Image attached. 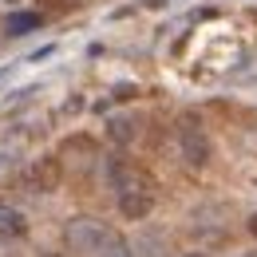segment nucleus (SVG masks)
<instances>
[{"label": "nucleus", "mask_w": 257, "mask_h": 257, "mask_svg": "<svg viewBox=\"0 0 257 257\" xmlns=\"http://www.w3.org/2000/svg\"><path fill=\"white\" fill-rule=\"evenodd\" d=\"M107 182H111L115 198H119V194H155L151 174H147L143 166H135L131 159H123V155H115V159L107 162Z\"/></svg>", "instance_id": "nucleus-1"}, {"label": "nucleus", "mask_w": 257, "mask_h": 257, "mask_svg": "<svg viewBox=\"0 0 257 257\" xmlns=\"http://www.w3.org/2000/svg\"><path fill=\"white\" fill-rule=\"evenodd\" d=\"M178 151H182L186 166H194V170H202L210 162V135L198 123V115H182L178 119Z\"/></svg>", "instance_id": "nucleus-2"}, {"label": "nucleus", "mask_w": 257, "mask_h": 257, "mask_svg": "<svg viewBox=\"0 0 257 257\" xmlns=\"http://www.w3.org/2000/svg\"><path fill=\"white\" fill-rule=\"evenodd\" d=\"M107 225L95 222V218H71V222L64 225V241H67V249L71 253H99V245L107 241Z\"/></svg>", "instance_id": "nucleus-3"}, {"label": "nucleus", "mask_w": 257, "mask_h": 257, "mask_svg": "<svg viewBox=\"0 0 257 257\" xmlns=\"http://www.w3.org/2000/svg\"><path fill=\"white\" fill-rule=\"evenodd\" d=\"M60 178H64L60 159H36V162L24 166L20 186H24L28 194H52V190H60Z\"/></svg>", "instance_id": "nucleus-4"}, {"label": "nucleus", "mask_w": 257, "mask_h": 257, "mask_svg": "<svg viewBox=\"0 0 257 257\" xmlns=\"http://www.w3.org/2000/svg\"><path fill=\"white\" fill-rule=\"evenodd\" d=\"M115 202H119V214H123L127 222H143V218L155 210V194H119Z\"/></svg>", "instance_id": "nucleus-5"}, {"label": "nucleus", "mask_w": 257, "mask_h": 257, "mask_svg": "<svg viewBox=\"0 0 257 257\" xmlns=\"http://www.w3.org/2000/svg\"><path fill=\"white\" fill-rule=\"evenodd\" d=\"M107 139L115 143V147H127L139 139V123L131 119V115H115V119H107Z\"/></svg>", "instance_id": "nucleus-6"}, {"label": "nucleus", "mask_w": 257, "mask_h": 257, "mask_svg": "<svg viewBox=\"0 0 257 257\" xmlns=\"http://www.w3.org/2000/svg\"><path fill=\"white\" fill-rule=\"evenodd\" d=\"M40 24H44V16H40V12H8L4 32H8V36H28V32H36Z\"/></svg>", "instance_id": "nucleus-7"}, {"label": "nucleus", "mask_w": 257, "mask_h": 257, "mask_svg": "<svg viewBox=\"0 0 257 257\" xmlns=\"http://www.w3.org/2000/svg\"><path fill=\"white\" fill-rule=\"evenodd\" d=\"M28 229L24 222V214L16 210V206H8V202H0V237H20Z\"/></svg>", "instance_id": "nucleus-8"}, {"label": "nucleus", "mask_w": 257, "mask_h": 257, "mask_svg": "<svg viewBox=\"0 0 257 257\" xmlns=\"http://www.w3.org/2000/svg\"><path fill=\"white\" fill-rule=\"evenodd\" d=\"M95 257H135V249H131V241H123L119 233H107V241L99 245Z\"/></svg>", "instance_id": "nucleus-9"}, {"label": "nucleus", "mask_w": 257, "mask_h": 257, "mask_svg": "<svg viewBox=\"0 0 257 257\" xmlns=\"http://www.w3.org/2000/svg\"><path fill=\"white\" fill-rule=\"evenodd\" d=\"M135 95H139L135 83H119V87H115V99H135Z\"/></svg>", "instance_id": "nucleus-10"}, {"label": "nucleus", "mask_w": 257, "mask_h": 257, "mask_svg": "<svg viewBox=\"0 0 257 257\" xmlns=\"http://www.w3.org/2000/svg\"><path fill=\"white\" fill-rule=\"evenodd\" d=\"M52 52H56V44H48V48H36L32 56H28V64H40V60H48Z\"/></svg>", "instance_id": "nucleus-11"}, {"label": "nucleus", "mask_w": 257, "mask_h": 257, "mask_svg": "<svg viewBox=\"0 0 257 257\" xmlns=\"http://www.w3.org/2000/svg\"><path fill=\"white\" fill-rule=\"evenodd\" d=\"M249 233H253V237H257V214H253V218H249Z\"/></svg>", "instance_id": "nucleus-12"}, {"label": "nucleus", "mask_w": 257, "mask_h": 257, "mask_svg": "<svg viewBox=\"0 0 257 257\" xmlns=\"http://www.w3.org/2000/svg\"><path fill=\"white\" fill-rule=\"evenodd\" d=\"M182 257H210V253H198V249H194V253H182Z\"/></svg>", "instance_id": "nucleus-13"}, {"label": "nucleus", "mask_w": 257, "mask_h": 257, "mask_svg": "<svg viewBox=\"0 0 257 257\" xmlns=\"http://www.w3.org/2000/svg\"><path fill=\"white\" fill-rule=\"evenodd\" d=\"M48 257H64V253H48Z\"/></svg>", "instance_id": "nucleus-14"}]
</instances>
